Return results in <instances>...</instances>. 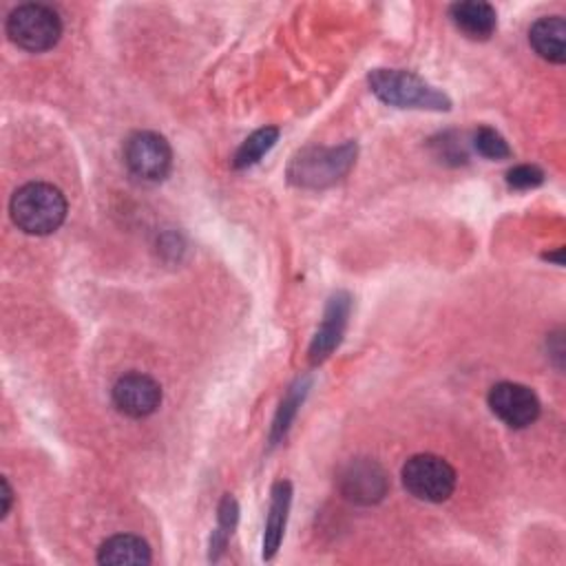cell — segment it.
Masks as SVG:
<instances>
[{"mask_svg": "<svg viewBox=\"0 0 566 566\" xmlns=\"http://www.w3.org/2000/svg\"><path fill=\"white\" fill-rule=\"evenodd\" d=\"M66 208L69 206L62 190L44 181L20 186L9 201L11 221L18 226V230L33 237L55 232L66 219Z\"/></svg>", "mask_w": 566, "mask_h": 566, "instance_id": "obj_1", "label": "cell"}, {"mask_svg": "<svg viewBox=\"0 0 566 566\" xmlns=\"http://www.w3.org/2000/svg\"><path fill=\"white\" fill-rule=\"evenodd\" d=\"M371 93L396 108H424V111H449L451 99L418 77L411 71L400 69H376L369 73Z\"/></svg>", "mask_w": 566, "mask_h": 566, "instance_id": "obj_2", "label": "cell"}, {"mask_svg": "<svg viewBox=\"0 0 566 566\" xmlns=\"http://www.w3.org/2000/svg\"><path fill=\"white\" fill-rule=\"evenodd\" d=\"M356 161V144L345 142L338 148H305L301 150L290 168L287 177L292 184L303 188H325L349 172Z\"/></svg>", "mask_w": 566, "mask_h": 566, "instance_id": "obj_3", "label": "cell"}, {"mask_svg": "<svg viewBox=\"0 0 566 566\" xmlns=\"http://www.w3.org/2000/svg\"><path fill=\"white\" fill-rule=\"evenodd\" d=\"M7 35L20 49L42 53L57 44L62 35V20L57 11L46 4H20L7 18Z\"/></svg>", "mask_w": 566, "mask_h": 566, "instance_id": "obj_4", "label": "cell"}, {"mask_svg": "<svg viewBox=\"0 0 566 566\" xmlns=\"http://www.w3.org/2000/svg\"><path fill=\"white\" fill-rule=\"evenodd\" d=\"M405 489L424 502H444L455 489V469L440 455L416 453L400 471Z\"/></svg>", "mask_w": 566, "mask_h": 566, "instance_id": "obj_5", "label": "cell"}, {"mask_svg": "<svg viewBox=\"0 0 566 566\" xmlns=\"http://www.w3.org/2000/svg\"><path fill=\"white\" fill-rule=\"evenodd\" d=\"M124 161L137 179L161 181L170 172L172 150L159 133L137 130L124 144Z\"/></svg>", "mask_w": 566, "mask_h": 566, "instance_id": "obj_6", "label": "cell"}, {"mask_svg": "<svg viewBox=\"0 0 566 566\" xmlns=\"http://www.w3.org/2000/svg\"><path fill=\"white\" fill-rule=\"evenodd\" d=\"M338 489L345 500L369 506L387 495L389 482L376 460L352 458L338 473Z\"/></svg>", "mask_w": 566, "mask_h": 566, "instance_id": "obj_7", "label": "cell"}, {"mask_svg": "<svg viewBox=\"0 0 566 566\" xmlns=\"http://www.w3.org/2000/svg\"><path fill=\"white\" fill-rule=\"evenodd\" d=\"M489 407L491 411L509 427L513 429H524L533 424L539 416V400L535 391L526 385L520 382H497L489 391Z\"/></svg>", "mask_w": 566, "mask_h": 566, "instance_id": "obj_8", "label": "cell"}, {"mask_svg": "<svg viewBox=\"0 0 566 566\" xmlns=\"http://www.w3.org/2000/svg\"><path fill=\"white\" fill-rule=\"evenodd\" d=\"M111 396L119 413L128 418H146L157 411L161 402V387L155 378L130 371L115 380Z\"/></svg>", "mask_w": 566, "mask_h": 566, "instance_id": "obj_9", "label": "cell"}, {"mask_svg": "<svg viewBox=\"0 0 566 566\" xmlns=\"http://www.w3.org/2000/svg\"><path fill=\"white\" fill-rule=\"evenodd\" d=\"M349 294L347 292H336L327 307H325V316H323V323L310 345V360L316 365V363H323L332 352L334 347L340 343V336L345 332V325H347V316H349Z\"/></svg>", "mask_w": 566, "mask_h": 566, "instance_id": "obj_10", "label": "cell"}, {"mask_svg": "<svg viewBox=\"0 0 566 566\" xmlns=\"http://www.w3.org/2000/svg\"><path fill=\"white\" fill-rule=\"evenodd\" d=\"M453 24L471 40H486L493 35L497 27V13L489 2L482 0H467L455 2L449 9Z\"/></svg>", "mask_w": 566, "mask_h": 566, "instance_id": "obj_11", "label": "cell"}, {"mask_svg": "<svg viewBox=\"0 0 566 566\" xmlns=\"http://www.w3.org/2000/svg\"><path fill=\"white\" fill-rule=\"evenodd\" d=\"M564 40H566V22L562 15L539 18L528 31V42L535 49V53L555 64H562L566 60Z\"/></svg>", "mask_w": 566, "mask_h": 566, "instance_id": "obj_12", "label": "cell"}, {"mask_svg": "<svg viewBox=\"0 0 566 566\" xmlns=\"http://www.w3.org/2000/svg\"><path fill=\"white\" fill-rule=\"evenodd\" d=\"M292 502V486L290 482L281 480L272 486V502H270V513L265 522V535H263V557L272 559L287 524V511Z\"/></svg>", "mask_w": 566, "mask_h": 566, "instance_id": "obj_13", "label": "cell"}, {"mask_svg": "<svg viewBox=\"0 0 566 566\" xmlns=\"http://www.w3.org/2000/svg\"><path fill=\"white\" fill-rule=\"evenodd\" d=\"M150 546L142 537L128 533L108 537L97 551L99 564H150Z\"/></svg>", "mask_w": 566, "mask_h": 566, "instance_id": "obj_14", "label": "cell"}, {"mask_svg": "<svg viewBox=\"0 0 566 566\" xmlns=\"http://www.w3.org/2000/svg\"><path fill=\"white\" fill-rule=\"evenodd\" d=\"M279 139V128L276 126H265L254 130L234 153V168H248L256 164Z\"/></svg>", "mask_w": 566, "mask_h": 566, "instance_id": "obj_15", "label": "cell"}, {"mask_svg": "<svg viewBox=\"0 0 566 566\" xmlns=\"http://www.w3.org/2000/svg\"><path fill=\"white\" fill-rule=\"evenodd\" d=\"M237 517H239L237 502H234V497L226 495L221 506H219V524H217V528L212 533V539H210V559H217L219 553L226 548L228 537L232 535V528L237 524Z\"/></svg>", "mask_w": 566, "mask_h": 566, "instance_id": "obj_16", "label": "cell"}, {"mask_svg": "<svg viewBox=\"0 0 566 566\" xmlns=\"http://www.w3.org/2000/svg\"><path fill=\"white\" fill-rule=\"evenodd\" d=\"M305 391H307V382H305V380H303V382L298 380V382L287 391V396H285V400L281 402V409H279V413H276V418H274V424H272V442H276V440L287 431V427H290V422L294 420L296 409H298V405H301Z\"/></svg>", "mask_w": 566, "mask_h": 566, "instance_id": "obj_17", "label": "cell"}, {"mask_svg": "<svg viewBox=\"0 0 566 566\" xmlns=\"http://www.w3.org/2000/svg\"><path fill=\"white\" fill-rule=\"evenodd\" d=\"M473 144H475V150L486 159L511 157V148H509L506 139L495 128H489V126L478 128V133L473 135Z\"/></svg>", "mask_w": 566, "mask_h": 566, "instance_id": "obj_18", "label": "cell"}, {"mask_svg": "<svg viewBox=\"0 0 566 566\" xmlns=\"http://www.w3.org/2000/svg\"><path fill=\"white\" fill-rule=\"evenodd\" d=\"M544 181V172L537 166L531 164H522L515 166L506 172V184L515 190H528V188H537Z\"/></svg>", "mask_w": 566, "mask_h": 566, "instance_id": "obj_19", "label": "cell"}, {"mask_svg": "<svg viewBox=\"0 0 566 566\" xmlns=\"http://www.w3.org/2000/svg\"><path fill=\"white\" fill-rule=\"evenodd\" d=\"M0 484H2V517H7V513H9V509H11V486H9V482H7V478H2L0 480Z\"/></svg>", "mask_w": 566, "mask_h": 566, "instance_id": "obj_20", "label": "cell"}]
</instances>
